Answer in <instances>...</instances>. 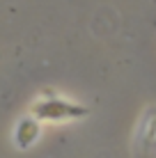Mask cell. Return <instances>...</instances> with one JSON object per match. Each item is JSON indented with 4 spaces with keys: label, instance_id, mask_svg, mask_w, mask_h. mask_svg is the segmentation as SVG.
<instances>
[{
    "label": "cell",
    "instance_id": "3",
    "mask_svg": "<svg viewBox=\"0 0 156 158\" xmlns=\"http://www.w3.org/2000/svg\"><path fill=\"white\" fill-rule=\"evenodd\" d=\"M39 138V124L35 122L32 117H25L16 124V131H14V142L19 149H28L37 142Z\"/></svg>",
    "mask_w": 156,
    "mask_h": 158
},
{
    "label": "cell",
    "instance_id": "1",
    "mask_svg": "<svg viewBox=\"0 0 156 158\" xmlns=\"http://www.w3.org/2000/svg\"><path fill=\"white\" fill-rule=\"evenodd\" d=\"M32 115L44 122H69V119H78L87 115V108L74 103L64 96L57 94H46L32 106Z\"/></svg>",
    "mask_w": 156,
    "mask_h": 158
},
{
    "label": "cell",
    "instance_id": "2",
    "mask_svg": "<svg viewBox=\"0 0 156 158\" xmlns=\"http://www.w3.org/2000/svg\"><path fill=\"white\" fill-rule=\"evenodd\" d=\"M136 147L142 154L156 151V108H147L136 128Z\"/></svg>",
    "mask_w": 156,
    "mask_h": 158
}]
</instances>
